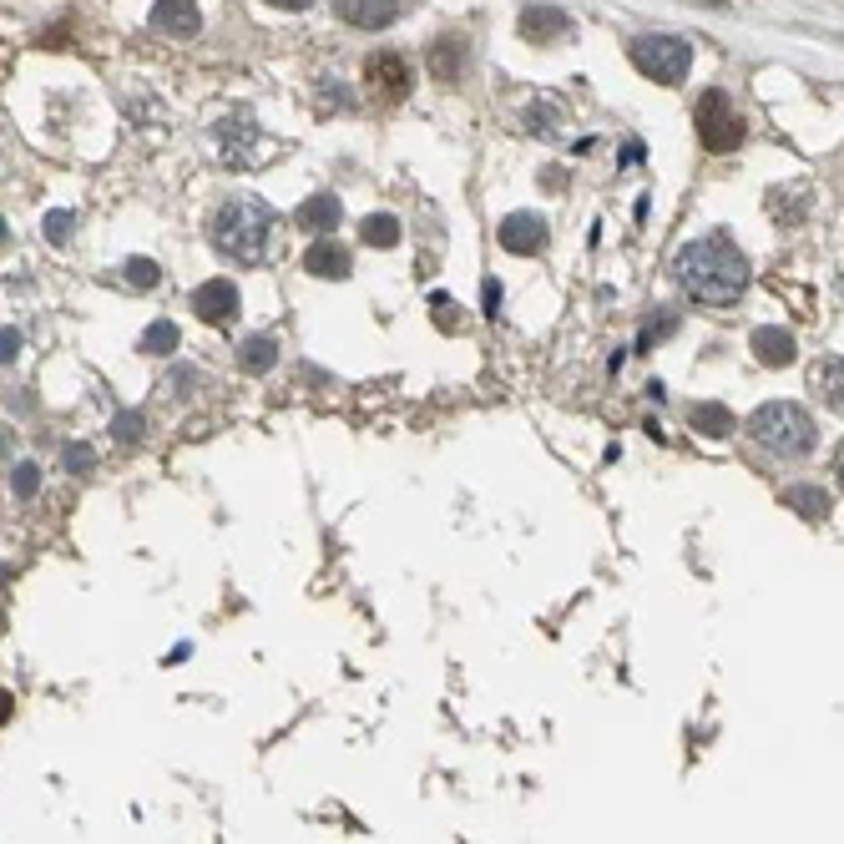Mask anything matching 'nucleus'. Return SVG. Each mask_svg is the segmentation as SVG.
Instances as JSON below:
<instances>
[{"mask_svg":"<svg viewBox=\"0 0 844 844\" xmlns=\"http://www.w3.org/2000/svg\"><path fill=\"white\" fill-rule=\"evenodd\" d=\"M501 248L506 253H541L547 248V223L537 218V213H511V218L501 223Z\"/></svg>","mask_w":844,"mask_h":844,"instance_id":"obj_9","label":"nucleus"},{"mask_svg":"<svg viewBox=\"0 0 844 844\" xmlns=\"http://www.w3.org/2000/svg\"><path fill=\"white\" fill-rule=\"evenodd\" d=\"M36 485H41V471H36V465H16V495H36Z\"/></svg>","mask_w":844,"mask_h":844,"instance_id":"obj_24","label":"nucleus"},{"mask_svg":"<svg viewBox=\"0 0 844 844\" xmlns=\"http://www.w3.org/2000/svg\"><path fill=\"white\" fill-rule=\"evenodd\" d=\"M430 67H435V77H440V81H450L455 71H461V51L450 56V41H440L435 51H430Z\"/></svg>","mask_w":844,"mask_h":844,"instance_id":"obj_23","label":"nucleus"},{"mask_svg":"<svg viewBox=\"0 0 844 844\" xmlns=\"http://www.w3.org/2000/svg\"><path fill=\"white\" fill-rule=\"evenodd\" d=\"M203 26L198 0H157L153 6V31L173 36V41H193Z\"/></svg>","mask_w":844,"mask_h":844,"instance_id":"obj_8","label":"nucleus"},{"mask_svg":"<svg viewBox=\"0 0 844 844\" xmlns=\"http://www.w3.org/2000/svg\"><path fill=\"white\" fill-rule=\"evenodd\" d=\"M143 350L147 354H173L177 350V324H173V318H157V324H147V330H143Z\"/></svg>","mask_w":844,"mask_h":844,"instance_id":"obj_20","label":"nucleus"},{"mask_svg":"<svg viewBox=\"0 0 844 844\" xmlns=\"http://www.w3.org/2000/svg\"><path fill=\"white\" fill-rule=\"evenodd\" d=\"M495 308H501V284L485 278V314H495Z\"/></svg>","mask_w":844,"mask_h":844,"instance_id":"obj_28","label":"nucleus"},{"mask_svg":"<svg viewBox=\"0 0 844 844\" xmlns=\"http://www.w3.org/2000/svg\"><path fill=\"white\" fill-rule=\"evenodd\" d=\"M834 481H840V491H844V445H840V455H834Z\"/></svg>","mask_w":844,"mask_h":844,"instance_id":"obj_30","label":"nucleus"},{"mask_svg":"<svg viewBox=\"0 0 844 844\" xmlns=\"http://www.w3.org/2000/svg\"><path fill=\"white\" fill-rule=\"evenodd\" d=\"M632 67L642 71L647 81H658V87H683V81H688V67H693V51H688V41H678V36H637Z\"/></svg>","mask_w":844,"mask_h":844,"instance_id":"obj_4","label":"nucleus"},{"mask_svg":"<svg viewBox=\"0 0 844 844\" xmlns=\"http://www.w3.org/2000/svg\"><path fill=\"white\" fill-rule=\"evenodd\" d=\"M360 238L370 243V248H395V243H400V223L390 218V213H370V218L360 223Z\"/></svg>","mask_w":844,"mask_h":844,"instance_id":"obj_17","label":"nucleus"},{"mask_svg":"<svg viewBox=\"0 0 844 844\" xmlns=\"http://www.w3.org/2000/svg\"><path fill=\"white\" fill-rule=\"evenodd\" d=\"M91 461H97V455H91V445H67V465H71V471H91Z\"/></svg>","mask_w":844,"mask_h":844,"instance_id":"obj_26","label":"nucleus"},{"mask_svg":"<svg viewBox=\"0 0 844 844\" xmlns=\"http://www.w3.org/2000/svg\"><path fill=\"white\" fill-rule=\"evenodd\" d=\"M193 308H198L203 324H213V330H228L233 318H238V288H233V278H208V284H198Z\"/></svg>","mask_w":844,"mask_h":844,"instance_id":"obj_7","label":"nucleus"},{"mask_svg":"<svg viewBox=\"0 0 844 844\" xmlns=\"http://www.w3.org/2000/svg\"><path fill=\"white\" fill-rule=\"evenodd\" d=\"M111 435H117L121 445H137V440H143V415H137V410H121V415L111 420Z\"/></svg>","mask_w":844,"mask_h":844,"instance_id":"obj_22","label":"nucleus"},{"mask_svg":"<svg viewBox=\"0 0 844 844\" xmlns=\"http://www.w3.org/2000/svg\"><path fill=\"white\" fill-rule=\"evenodd\" d=\"M294 228H304V233H330V228H340V198H334V193H314L308 203H298Z\"/></svg>","mask_w":844,"mask_h":844,"instance_id":"obj_12","label":"nucleus"},{"mask_svg":"<svg viewBox=\"0 0 844 844\" xmlns=\"http://www.w3.org/2000/svg\"><path fill=\"white\" fill-rule=\"evenodd\" d=\"M784 506H794V511L809 516V521H824V516H830V495H824L820 485H789V491H784Z\"/></svg>","mask_w":844,"mask_h":844,"instance_id":"obj_16","label":"nucleus"},{"mask_svg":"<svg viewBox=\"0 0 844 844\" xmlns=\"http://www.w3.org/2000/svg\"><path fill=\"white\" fill-rule=\"evenodd\" d=\"M693 425L703 430V435H728V430H734V415H728L724 405H693Z\"/></svg>","mask_w":844,"mask_h":844,"instance_id":"obj_19","label":"nucleus"},{"mask_svg":"<svg viewBox=\"0 0 844 844\" xmlns=\"http://www.w3.org/2000/svg\"><path fill=\"white\" fill-rule=\"evenodd\" d=\"M304 268L314 278H350V248L334 238H318L314 248L304 253Z\"/></svg>","mask_w":844,"mask_h":844,"instance_id":"obj_11","label":"nucleus"},{"mask_svg":"<svg viewBox=\"0 0 844 844\" xmlns=\"http://www.w3.org/2000/svg\"><path fill=\"white\" fill-rule=\"evenodd\" d=\"M208 238L238 264H264L268 238H274V208L264 198H228L208 218Z\"/></svg>","mask_w":844,"mask_h":844,"instance_id":"obj_2","label":"nucleus"},{"mask_svg":"<svg viewBox=\"0 0 844 844\" xmlns=\"http://www.w3.org/2000/svg\"><path fill=\"white\" fill-rule=\"evenodd\" d=\"M67 228H71V213H51L46 218V238L51 243H67Z\"/></svg>","mask_w":844,"mask_h":844,"instance_id":"obj_25","label":"nucleus"},{"mask_svg":"<svg viewBox=\"0 0 844 844\" xmlns=\"http://www.w3.org/2000/svg\"><path fill=\"white\" fill-rule=\"evenodd\" d=\"M364 87H370L374 101H384V107H395V101H405L410 91V67H405V56L395 51H380L364 61Z\"/></svg>","mask_w":844,"mask_h":844,"instance_id":"obj_6","label":"nucleus"},{"mask_svg":"<svg viewBox=\"0 0 844 844\" xmlns=\"http://www.w3.org/2000/svg\"><path fill=\"white\" fill-rule=\"evenodd\" d=\"M264 6H278V11H308L314 0H264Z\"/></svg>","mask_w":844,"mask_h":844,"instance_id":"obj_29","label":"nucleus"},{"mask_svg":"<svg viewBox=\"0 0 844 844\" xmlns=\"http://www.w3.org/2000/svg\"><path fill=\"white\" fill-rule=\"evenodd\" d=\"M698 143L708 147V153H734V147L744 143V121H738V111L728 107L724 91H703V101H698Z\"/></svg>","mask_w":844,"mask_h":844,"instance_id":"obj_5","label":"nucleus"},{"mask_svg":"<svg viewBox=\"0 0 844 844\" xmlns=\"http://www.w3.org/2000/svg\"><path fill=\"white\" fill-rule=\"evenodd\" d=\"M673 274H678L688 298H698V304H708V308H728V304H738L748 288V258L738 253V243L728 238V233H703V238L678 248Z\"/></svg>","mask_w":844,"mask_h":844,"instance_id":"obj_1","label":"nucleus"},{"mask_svg":"<svg viewBox=\"0 0 844 844\" xmlns=\"http://www.w3.org/2000/svg\"><path fill=\"white\" fill-rule=\"evenodd\" d=\"M561 26H567L561 11H527L521 16V31H527L531 41H551V36H561Z\"/></svg>","mask_w":844,"mask_h":844,"instance_id":"obj_18","label":"nucleus"},{"mask_svg":"<svg viewBox=\"0 0 844 844\" xmlns=\"http://www.w3.org/2000/svg\"><path fill=\"white\" fill-rule=\"evenodd\" d=\"M744 430L754 445H764L778 461H799V455L814 450V420H809V410L794 405V400H768V405H758Z\"/></svg>","mask_w":844,"mask_h":844,"instance_id":"obj_3","label":"nucleus"},{"mask_svg":"<svg viewBox=\"0 0 844 844\" xmlns=\"http://www.w3.org/2000/svg\"><path fill=\"white\" fill-rule=\"evenodd\" d=\"M0 354H6V360H16V354H21V330H6V334H0Z\"/></svg>","mask_w":844,"mask_h":844,"instance_id":"obj_27","label":"nucleus"},{"mask_svg":"<svg viewBox=\"0 0 844 844\" xmlns=\"http://www.w3.org/2000/svg\"><path fill=\"white\" fill-rule=\"evenodd\" d=\"M121 278H127L133 288H143V294H147V288H157V278H163V274H157L153 258H127V264H121Z\"/></svg>","mask_w":844,"mask_h":844,"instance_id":"obj_21","label":"nucleus"},{"mask_svg":"<svg viewBox=\"0 0 844 844\" xmlns=\"http://www.w3.org/2000/svg\"><path fill=\"white\" fill-rule=\"evenodd\" d=\"M809 384H814V395L824 400V405L834 410V415H844V360H820L809 370Z\"/></svg>","mask_w":844,"mask_h":844,"instance_id":"obj_14","label":"nucleus"},{"mask_svg":"<svg viewBox=\"0 0 844 844\" xmlns=\"http://www.w3.org/2000/svg\"><path fill=\"white\" fill-rule=\"evenodd\" d=\"M754 354L758 364H768V370H784V364H794V334L789 330H774V324H764V330H754Z\"/></svg>","mask_w":844,"mask_h":844,"instance_id":"obj_13","label":"nucleus"},{"mask_svg":"<svg viewBox=\"0 0 844 844\" xmlns=\"http://www.w3.org/2000/svg\"><path fill=\"white\" fill-rule=\"evenodd\" d=\"M334 16L344 26H360V31H380L400 16V0H334Z\"/></svg>","mask_w":844,"mask_h":844,"instance_id":"obj_10","label":"nucleus"},{"mask_svg":"<svg viewBox=\"0 0 844 844\" xmlns=\"http://www.w3.org/2000/svg\"><path fill=\"white\" fill-rule=\"evenodd\" d=\"M274 360H278V344L268 340V334H248V340L238 344V364L248 374H268L274 370Z\"/></svg>","mask_w":844,"mask_h":844,"instance_id":"obj_15","label":"nucleus"}]
</instances>
